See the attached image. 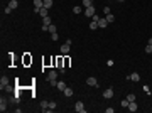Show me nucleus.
Returning <instances> with one entry per match:
<instances>
[{
    "mask_svg": "<svg viewBox=\"0 0 152 113\" xmlns=\"http://www.w3.org/2000/svg\"><path fill=\"white\" fill-rule=\"evenodd\" d=\"M52 24V20H51V17L47 15V17H42V31L46 32L47 31V25H51Z\"/></svg>",
    "mask_w": 152,
    "mask_h": 113,
    "instance_id": "f257e3e1",
    "label": "nucleus"
},
{
    "mask_svg": "<svg viewBox=\"0 0 152 113\" xmlns=\"http://www.w3.org/2000/svg\"><path fill=\"white\" fill-rule=\"evenodd\" d=\"M84 15H86V17H93V15H95V7H93V5H91V7H86V8H84Z\"/></svg>",
    "mask_w": 152,
    "mask_h": 113,
    "instance_id": "f03ea898",
    "label": "nucleus"
},
{
    "mask_svg": "<svg viewBox=\"0 0 152 113\" xmlns=\"http://www.w3.org/2000/svg\"><path fill=\"white\" fill-rule=\"evenodd\" d=\"M75 110H76L78 113H84V105H83V101H76Z\"/></svg>",
    "mask_w": 152,
    "mask_h": 113,
    "instance_id": "7ed1b4c3",
    "label": "nucleus"
},
{
    "mask_svg": "<svg viewBox=\"0 0 152 113\" xmlns=\"http://www.w3.org/2000/svg\"><path fill=\"white\" fill-rule=\"evenodd\" d=\"M41 7H44V0H34V12L37 14V10Z\"/></svg>",
    "mask_w": 152,
    "mask_h": 113,
    "instance_id": "20e7f679",
    "label": "nucleus"
},
{
    "mask_svg": "<svg viewBox=\"0 0 152 113\" xmlns=\"http://www.w3.org/2000/svg\"><path fill=\"white\" fill-rule=\"evenodd\" d=\"M8 86V78L7 76H2V79H0V88L3 89V88H7Z\"/></svg>",
    "mask_w": 152,
    "mask_h": 113,
    "instance_id": "39448f33",
    "label": "nucleus"
},
{
    "mask_svg": "<svg viewBox=\"0 0 152 113\" xmlns=\"http://www.w3.org/2000/svg\"><path fill=\"white\" fill-rule=\"evenodd\" d=\"M47 10H49V8H46V7H41V8L37 10V14L41 15V17H47V15H49V12H47Z\"/></svg>",
    "mask_w": 152,
    "mask_h": 113,
    "instance_id": "423d86ee",
    "label": "nucleus"
},
{
    "mask_svg": "<svg viewBox=\"0 0 152 113\" xmlns=\"http://www.w3.org/2000/svg\"><path fill=\"white\" fill-rule=\"evenodd\" d=\"M86 83H88L90 86H98V81H96V78H93V76H90V78L86 79Z\"/></svg>",
    "mask_w": 152,
    "mask_h": 113,
    "instance_id": "0eeeda50",
    "label": "nucleus"
},
{
    "mask_svg": "<svg viewBox=\"0 0 152 113\" xmlns=\"http://www.w3.org/2000/svg\"><path fill=\"white\" fill-rule=\"evenodd\" d=\"M47 79H49V81H56V79H58V73H56V71H49Z\"/></svg>",
    "mask_w": 152,
    "mask_h": 113,
    "instance_id": "6e6552de",
    "label": "nucleus"
},
{
    "mask_svg": "<svg viewBox=\"0 0 152 113\" xmlns=\"http://www.w3.org/2000/svg\"><path fill=\"white\" fill-rule=\"evenodd\" d=\"M69 47H71V46H69L68 42L63 44V46H61V52H63V54H68V52H69Z\"/></svg>",
    "mask_w": 152,
    "mask_h": 113,
    "instance_id": "1a4fd4ad",
    "label": "nucleus"
},
{
    "mask_svg": "<svg viewBox=\"0 0 152 113\" xmlns=\"http://www.w3.org/2000/svg\"><path fill=\"white\" fill-rule=\"evenodd\" d=\"M103 96H105V98H108V100H110V98H113V89H105V91H103Z\"/></svg>",
    "mask_w": 152,
    "mask_h": 113,
    "instance_id": "9d476101",
    "label": "nucleus"
},
{
    "mask_svg": "<svg viewBox=\"0 0 152 113\" xmlns=\"http://www.w3.org/2000/svg\"><path fill=\"white\" fill-rule=\"evenodd\" d=\"M108 25V22H107V19H100L98 20V27H101V29H105Z\"/></svg>",
    "mask_w": 152,
    "mask_h": 113,
    "instance_id": "9b49d317",
    "label": "nucleus"
},
{
    "mask_svg": "<svg viewBox=\"0 0 152 113\" xmlns=\"http://www.w3.org/2000/svg\"><path fill=\"white\" fill-rule=\"evenodd\" d=\"M66 88H68V86H66L64 81H58V89H59V91H64Z\"/></svg>",
    "mask_w": 152,
    "mask_h": 113,
    "instance_id": "f8f14e48",
    "label": "nucleus"
},
{
    "mask_svg": "<svg viewBox=\"0 0 152 113\" xmlns=\"http://www.w3.org/2000/svg\"><path fill=\"white\" fill-rule=\"evenodd\" d=\"M128 110H130V112H137V103H135V101H130V103H128Z\"/></svg>",
    "mask_w": 152,
    "mask_h": 113,
    "instance_id": "ddd939ff",
    "label": "nucleus"
},
{
    "mask_svg": "<svg viewBox=\"0 0 152 113\" xmlns=\"http://www.w3.org/2000/svg\"><path fill=\"white\" fill-rule=\"evenodd\" d=\"M105 19H107V22H108V24H112V22L115 20V15H113V14H107V15H105Z\"/></svg>",
    "mask_w": 152,
    "mask_h": 113,
    "instance_id": "4468645a",
    "label": "nucleus"
},
{
    "mask_svg": "<svg viewBox=\"0 0 152 113\" xmlns=\"http://www.w3.org/2000/svg\"><path fill=\"white\" fill-rule=\"evenodd\" d=\"M130 81H140L139 73H132V74H130Z\"/></svg>",
    "mask_w": 152,
    "mask_h": 113,
    "instance_id": "2eb2a0df",
    "label": "nucleus"
},
{
    "mask_svg": "<svg viewBox=\"0 0 152 113\" xmlns=\"http://www.w3.org/2000/svg\"><path fill=\"white\" fill-rule=\"evenodd\" d=\"M8 7H10V8H17V7H19V2H17V0H10V2H8Z\"/></svg>",
    "mask_w": 152,
    "mask_h": 113,
    "instance_id": "dca6fc26",
    "label": "nucleus"
},
{
    "mask_svg": "<svg viewBox=\"0 0 152 113\" xmlns=\"http://www.w3.org/2000/svg\"><path fill=\"white\" fill-rule=\"evenodd\" d=\"M7 110V101L2 98V101H0V112H5Z\"/></svg>",
    "mask_w": 152,
    "mask_h": 113,
    "instance_id": "f3484780",
    "label": "nucleus"
},
{
    "mask_svg": "<svg viewBox=\"0 0 152 113\" xmlns=\"http://www.w3.org/2000/svg\"><path fill=\"white\" fill-rule=\"evenodd\" d=\"M41 108H42V112H47V108H49V101L44 100V101L41 103Z\"/></svg>",
    "mask_w": 152,
    "mask_h": 113,
    "instance_id": "a211bd4d",
    "label": "nucleus"
},
{
    "mask_svg": "<svg viewBox=\"0 0 152 113\" xmlns=\"http://www.w3.org/2000/svg\"><path fill=\"white\" fill-rule=\"evenodd\" d=\"M88 27H90L91 31H95V29H98V22H95V20H91V24H90Z\"/></svg>",
    "mask_w": 152,
    "mask_h": 113,
    "instance_id": "6ab92c4d",
    "label": "nucleus"
},
{
    "mask_svg": "<svg viewBox=\"0 0 152 113\" xmlns=\"http://www.w3.org/2000/svg\"><path fill=\"white\" fill-rule=\"evenodd\" d=\"M47 31H49L51 34H54V32H58V29H56V25H52V24H51V25H47Z\"/></svg>",
    "mask_w": 152,
    "mask_h": 113,
    "instance_id": "aec40b11",
    "label": "nucleus"
},
{
    "mask_svg": "<svg viewBox=\"0 0 152 113\" xmlns=\"http://www.w3.org/2000/svg\"><path fill=\"white\" fill-rule=\"evenodd\" d=\"M63 93H64V96H73V89H71V88H66Z\"/></svg>",
    "mask_w": 152,
    "mask_h": 113,
    "instance_id": "412c9836",
    "label": "nucleus"
},
{
    "mask_svg": "<svg viewBox=\"0 0 152 113\" xmlns=\"http://www.w3.org/2000/svg\"><path fill=\"white\" fill-rule=\"evenodd\" d=\"M93 5V0H83V7L86 8V7H91Z\"/></svg>",
    "mask_w": 152,
    "mask_h": 113,
    "instance_id": "4be33fe9",
    "label": "nucleus"
},
{
    "mask_svg": "<svg viewBox=\"0 0 152 113\" xmlns=\"http://www.w3.org/2000/svg\"><path fill=\"white\" fill-rule=\"evenodd\" d=\"M44 7L46 8H51L52 7V0H44Z\"/></svg>",
    "mask_w": 152,
    "mask_h": 113,
    "instance_id": "5701e85b",
    "label": "nucleus"
},
{
    "mask_svg": "<svg viewBox=\"0 0 152 113\" xmlns=\"http://www.w3.org/2000/svg\"><path fill=\"white\" fill-rule=\"evenodd\" d=\"M128 103H130V101H128L127 98H125V100H122V106H123V108H128Z\"/></svg>",
    "mask_w": 152,
    "mask_h": 113,
    "instance_id": "b1692460",
    "label": "nucleus"
},
{
    "mask_svg": "<svg viewBox=\"0 0 152 113\" xmlns=\"http://www.w3.org/2000/svg\"><path fill=\"white\" fill-rule=\"evenodd\" d=\"M127 100L128 101H135V95H127Z\"/></svg>",
    "mask_w": 152,
    "mask_h": 113,
    "instance_id": "393cba45",
    "label": "nucleus"
},
{
    "mask_svg": "<svg viewBox=\"0 0 152 113\" xmlns=\"http://www.w3.org/2000/svg\"><path fill=\"white\" fill-rule=\"evenodd\" d=\"M54 108H56V103H54V101H49V110L54 112Z\"/></svg>",
    "mask_w": 152,
    "mask_h": 113,
    "instance_id": "a878e982",
    "label": "nucleus"
},
{
    "mask_svg": "<svg viewBox=\"0 0 152 113\" xmlns=\"http://www.w3.org/2000/svg\"><path fill=\"white\" fill-rule=\"evenodd\" d=\"M145 52H147V54H151V52H152V46H151V44H147V47H145Z\"/></svg>",
    "mask_w": 152,
    "mask_h": 113,
    "instance_id": "bb28decb",
    "label": "nucleus"
},
{
    "mask_svg": "<svg viewBox=\"0 0 152 113\" xmlns=\"http://www.w3.org/2000/svg\"><path fill=\"white\" fill-rule=\"evenodd\" d=\"M56 63H58V68H63V59H61V57H58Z\"/></svg>",
    "mask_w": 152,
    "mask_h": 113,
    "instance_id": "cd10ccee",
    "label": "nucleus"
},
{
    "mask_svg": "<svg viewBox=\"0 0 152 113\" xmlns=\"http://www.w3.org/2000/svg\"><path fill=\"white\" fill-rule=\"evenodd\" d=\"M73 12H75V14H81V7H75Z\"/></svg>",
    "mask_w": 152,
    "mask_h": 113,
    "instance_id": "c85d7f7f",
    "label": "nucleus"
},
{
    "mask_svg": "<svg viewBox=\"0 0 152 113\" xmlns=\"http://www.w3.org/2000/svg\"><path fill=\"white\" fill-rule=\"evenodd\" d=\"M51 39H52V40H58V32H54V34H51Z\"/></svg>",
    "mask_w": 152,
    "mask_h": 113,
    "instance_id": "c756f323",
    "label": "nucleus"
},
{
    "mask_svg": "<svg viewBox=\"0 0 152 113\" xmlns=\"http://www.w3.org/2000/svg\"><path fill=\"white\" fill-rule=\"evenodd\" d=\"M103 14H105V15L110 14V8H108V7H103Z\"/></svg>",
    "mask_w": 152,
    "mask_h": 113,
    "instance_id": "7c9ffc66",
    "label": "nucleus"
},
{
    "mask_svg": "<svg viewBox=\"0 0 152 113\" xmlns=\"http://www.w3.org/2000/svg\"><path fill=\"white\" fill-rule=\"evenodd\" d=\"M91 19H93V20H95V22H98V20H100V17H98V14H95V15H93V17H91Z\"/></svg>",
    "mask_w": 152,
    "mask_h": 113,
    "instance_id": "2f4dec72",
    "label": "nucleus"
},
{
    "mask_svg": "<svg viewBox=\"0 0 152 113\" xmlns=\"http://www.w3.org/2000/svg\"><path fill=\"white\" fill-rule=\"evenodd\" d=\"M10 12H12V8H10V7L7 5V7H5V14H10Z\"/></svg>",
    "mask_w": 152,
    "mask_h": 113,
    "instance_id": "473e14b6",
    "label": "nucleus"
},
{
    "mask_svg": "<svg viewBox=\"0 0 152 113\" xmlns=\"http://www.w3.org/2000/svg\"><path fill=\"white\" fill-rule=\"evenodd\" d=\"M118 2H125V0H118Z\"/></svg>",
    "mask_w": 152,
    "mask_h": 113,
    "instance_id": "72a5a7b5",
    "label": "nucleus"
}]
</instances>
